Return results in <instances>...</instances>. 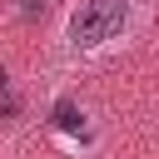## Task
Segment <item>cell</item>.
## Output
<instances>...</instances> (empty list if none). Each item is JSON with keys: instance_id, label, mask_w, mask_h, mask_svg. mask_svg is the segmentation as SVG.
<instances>
[{"instance_id": "6da1fadb", "label": "cell", "mask_w": 159, "mask_h": 159, "mask_svg": "<svg viewBox=\"0 0 159 159\" xmlns=\"http://www.w3.org/2000/svg\"><path fill=\"white\" fill-rule=\"evenodd\" d=\"M124 15H129V0H80V10L70 15V40L80 50L104 45L109 35H119Z\"/></svg>"}, {"instance_id": "7a4b0ae2", "label": "cell", "mask_w": 159, "mask_h": 159, "mask_svg": "<svg viewBox=\"0 0 159 159\" xmlns=\"http://www.w3.org/2000/svg\"><path fill=\"white\" fill-rule=\"evenodd\" d=\"M50 124H55L60 134H80V129H84V114H80L75 99H60V104L50 109Z\"/></svg>"}, {"instance_id": "3957f363", "label": "cell", "mask_w": 159, "mask_h": 159, "mask_svg": "<svg viewBox=\"0 0 159 159\" xmlns=\"http://www.w3.org/2000/svg\"><path fill=\"white\" fill-rule=\"evenodd\" d=\"M15 114H20V99H15L10 80H5V70H0V119H15Z\"/></svg>"}, {"instance_id": "277c9868", "label": "cell", "mask_w": 159, "mask_h": 159, "mask_svg": "<svg viewBox=\"0 0 159 159\" xmlns=\"http://www.w3.org/2000/svg\"><path fill=\"white\" fill-rule=\"evenodd\" d=\"M50 10V0H20V20H40Z\"/></svg>"}]
</instances>
